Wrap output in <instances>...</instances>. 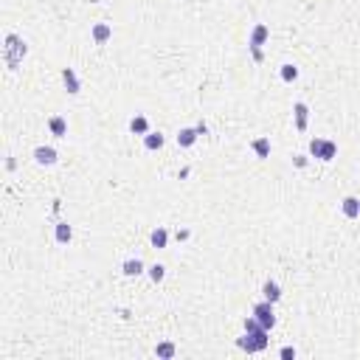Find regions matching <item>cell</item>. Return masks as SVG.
Returning a JSON list of instances; mask_svg holds the SVG:
<instances>
[{
  "mask_svg": "<svg viewBox=\"0 0 360 360\" xmlns=\"http://www.w3.org/2000/svg\"><path fill=\"white\" fill-rule=\"evenodd\" d=\"M26 53H28V45L23 43L17 34H9V37H6V65H9V70H17V65L23 62Z\"/></svg>",
  "mask_w": 360,
  "mask_h": 360,
  "instance_id": "6da1fadb",
  "label": "cell"
},
{
  "mask_svg": "<svg viewBox=\"0 0 360 360\" xmlns=\"http://www.w3.org/2000/svg\"><path fill=\"white\" fill-rule=\"evenodd\" d=\"M239 349H245V352H262V349H267V329L245 332L242 338H239Z\"/></svg>",
  "mask_w": 360,
  "mask_h": 360,
  "instance_id": "7a4b0ae2",
  "label": "cell"
},
{
  "mask_svg": "<svg viewBox=\"0 0 360 360\" xmlns=\"http://www.w3.org/2000/svg\"><path fill=\"white\" fill-rule=\"evenodd\" d=\"M310 155L318 160H332L335 155H338V147H335L332 141H323V138H313L310 141Z\"/></svg>",
  "mask_w": 360,
  "mask_h": 360,
  "instance_id": "3957f363",
  "label": "cell"
},
{
  "mask_svg": "<svg viewBox=\"0 0 360 360\" xmlns=\"http://www.w3.org/2000/svg\"><path fill=\"white\" fill-rule=\"evenodd\" d=\"M254 318H256V321H259V323H262V327H265V329H267V332H270V329H273V327H276V315H273V304H270V301H267V298H265V301H259V304H256V307H254Z\"/></svg>",
  "mask_w": 360,
  "mask_h": 360,
  "instance_id": "277c9868",
  "label": "cell"
},
{
  "mask_svg": "<svg viewBox=\"0 0 360 360\" xmlns=\"http://www.w3.org/2000/svg\"><path fill=\"white\" fill-rule=\"evenodd\" d=\"M57 158H59V152L53 147H37L34 149V160H37L40 166H53Z\"/></svg>",
  "mask_w": 360,
  "mask_h": 360,
  "instance_id": "5b68a950",
  "label": "cell"
},
{
  "mask_svg": "<svg viewBox=\"0 0 360 360\" xmlns=\"http://www.w3.org/2000/svg\"><path fill=\"white\" fill-rule=\"evenodd\" d=\"M90 37H93L96 45H104L107 40L113 37V26H110V23H96V26L90 28Z\"/></svg>",
  "mask_w": 360,
  "mask_h": 360,
  "instance_id": "8992f818",
  "label": "cell"
},
{
  "mask_svg": "<svg viewBox=\"0 0 360 360\" xmlns=\"http://www.w3.org/2000/svg\"><path fill=\"white\" fill-rule=\"evenodd\" d=\"M293 116H296V130L304 133V130H307V118H310V107L304 104V101H296V104H293Z\"/></svg>",
  "mask_w": 360,
  "mask_h": 360,
  "instance_id": "52a82bcc",
  "label": "cell"
},
{
  "mask_svg": "<svg viewBox=\"0 0 360 360\" xmlns=\"http://www.w3.org/2000/svg\"><path fill=\"white\" fill-rule=\"evenodd\" d=\"M62 82H65V87H68V93H74V96L82 90V82H79V76H76L74 68H62Z\"/></svg>",
  "mask_w": 360,
  "mask_h": 360,
  "instance_id": "ba28073f",
  "label": "cell"
},
{
  "mask_svg": "<svg viewBox=\"0 0 360 360\" xmlns=\"http://www.w3.org/2000/svg\"><path fill=\"white\" fill-rule=\"evenodd\" d=\"M48 130H51L53 138H65L68 135V121H65L62 116H51L48 118Z\"/></svg>",
  "mask_w": 360,
  "mask_h": 360,
  "instance_id": "9c48e42d",
  "label": "cell"
},
{
  "mask_svg": "<svg viewBox=\"0 0 360 360\" xmlns=\"http://www.w3.org/2000/svg\"><path fill=\"white\" fill-rule=\"evenodd\" d=\"M53 239H57L59 245H68L70 239H74V228L65 223V220H62V223H57V228H53Z\"/></svg>",
  "mask_w": 360,
  "mask_h": 360,
  "instance_id": "30bf717a",
  "label": "cell"
},
{
  "mask_svg": "<svg viewBox=\"0 0 360 360\" xmlns=\"http://www.w3.org/2000/svg\"><path fill=\"white\" fill-rule=\"evenodd\" d=\"M267 37H270V28L265 26V23H256L254 26V31H250V45H265L267 43Z\"/></svg>",
  "mask_w": 360,
  "mask_h": 360,
  "instance_id": "8fae6325",
  "label": "cell"
},
{
  "mask_svg": "<svg viewBox=\"0 0 360 360\" xmlns=\"http://www.w3.org/2000/svg\"><path fill=\"white\" fill-rule=\"evenodd\" d=\"M200 138V133H197V127H186V130H180L177 133V147H194V141Z\"/></svg>",
  "mask_w": 360,
  "mask_h": 360,
  "instance_id": "7c38bea8",
  "label": "cell"
},
{
  "mask_svg": "<svg viewBox=\"0 0 360 360\" xmlns=\"http://www.w3.org/2000/svg\"><path fill=\"white\" fill-rule=\"evenodd\" d=\"M149 242H152V248H166V245H169V231H166V228H155L152 233H149Z\"/></svg>",
  "mask_w": 360,
  "mask_h": 360,
  "instance_id": "4fadbf2b",
  "label": "cell"
},
{
  "mask_svg": "<svg viewBox=\"0 0 360 360\" xmlns=\"http://www.w3.org/2000/svg\"><path fill=\"white\" fill-rule=\"evenodd\" d=\"M262 296H265L270 304H276V301L281 298V287L276 284V281H270V279H267L265 284H262Z\"/></svg>",
  "mask_w": 360,
  "mask_h": 360,
  "instance_id": "5bb4252c",
  "label": "cell"
},
{
  "mask_svg": "<svg viewBox=\"0 0 360 360\" xmlns=\"http://www.w3.org/2000/svg\"><path fill=\"white\" fill-rule=\"evenodd\" d=\"M250 149L256 152V158H259V160L270 158V138H256V141L250 143Z\"/></svg>",
  "mask_w": 360,
  "mask_h": 360,
  "instance_id": "9a60e30c",
  "label": "cell"
},
{
  "mask_svg": "<svg viewBox=\"0 0 360 360\" xmlns=\"http://www.w3.org/2000/svg\"><path fill=\"white\" fill-rule=\"evenodd\" d=\"M340 208H344V214H346L349 220L360 217V200H357V197H346V200L340 203Z\"/></svg>",
  "mask_w": 360,
  "mask_h": 360,
  "instance_id": "2e32d148",
  "label": "cell"
},
{
  "mask_svg": "<svg viewBox=\"0 0 360 360\" xmlns=\"http://www.w3.org/2000/svg\"><path fill=\"white\" fill-rule=\"evenodd\" d=\"M164 141H166V138L160 135V133H147V135H143V147H147L149 152H155V149H160V147H164Z\"/></svg>",
  "mask_w": 360,
  "mask_h": 360,
  "instance_id": "e0dca14e",
  "label": "cell"
},
{
  "mask_svg": "<svg viewBox=\"0 0 360 360\" xmlns=\"http://www.w3.org/2000/svg\"><path fill=\"white\" fill-rule=\"evenodd\" d=\"M130 130H133L135 135H147L149 133V118L147 116H135L133 121H130Z\"/></svg>",
  "mask_w": 360,
  "mask_h": 360,
  "instance_id": "ac0fdd59",
  "label": "cell"
},
{
  "mask_svg": "<svg viewBox=\"0 0 360 360\" xmlns=\"http://www.w3.org/2000/svg\"><path fill=\"white\" fill-rule=\"evenodd\" d=\"M121 270H124V276H141L143 273V262L141 259H127L121 265Z\"/></svg>",
  "mask_w": 360,
  "mask_h": 360,
  "instance_id": "d6986e66",
  "label": "cell"
},
{
  "mask_svg": "<svg viewBox=\"0 0 360 360\" xmlns=\"http://www.w3.org/2000/svg\"><path fill=\"white\" fill-rule=\"evenodd\" d=\"M155 355L164 357V360L175 357V344H169V340H166V344H158V346H155Z\"/></svg>",
  "mask_w": 360,
  "mask_h": 360,
  "instance_id": "ffe728a7",
  "label": "cell"
},
{
  "mask_svg": "<svg viewBox=\"0 0 360 360\" xmlns=\"http://www.w3.org/2000/svg\"><path fill=\"white\" fill-rule=\"evenodd\" d=\"M279 74H281V79H284V82H296V79H298V68H296V65H290V62L281 65Z\"/></svg>",
  "mask_w": 360,
  "mask_h": 360,
  "instance_id": "44dd1931",
  "label": "cell"
},
{
  "mask_svg": "<svg viewBox=\"0 0 360 360\" xmlns=\"http://www.w3.org/2000/svg\"><path fill=\"white\" fill-rule=\"evenodd\" d=\"M164 276H166V267L164 265H152V267H149V279H152L155 284H158V281H164Z\"/></svg>",
  "mask_w": 360,
  "mask_h": 360,
  "instance_id": "7402d4cb",
  "label": "cell"
},
{
  "mask_svg": "<svg viewBox=\"0 0 360 360\" xmlns=\"http://www.w3.org/2000/svg\"><path fill=\"white\" fill-rule=\"evenodd\" d=\"M256 329H265L256 318H245V332H256Z\"/></svg>",
  "mask_w": 360,
  "mask_h": 360,
  "instance_id": "603a6c76",
  "label": "cell"
},
{
  "mask_svg": "<svg viewBox=\"0 0 360 360\" xmlns=\"http://www.w3.org/2000/svg\"><path fill=\"white\" fill-rule=\"evenodd\" d=\"M248 48H250V53H254V59H256V62H262V59H265V51H262L259 45H248Z\"/></svg>",
  "mask_w": 360,
  "mask_h": 360,
  "instance_id": "cb8c5ba5",
  "label": "cell"
},
{
  "mask_svg": "<svg viewBox=\"0 0 360 360\" xmlns=\"http://www.w3.org/2000/svg\"><path fill=\"white\" fill-rule=\"evenodd\" d=\"M293 164H296V169H304V166H307V155H296Z\"/></svg>",
  "mask_w": 360,
  "mask_h": 360,
  "instance_id": "d4e9b609",
  "label": "cell"
},
{
  "mask_svg": "<svg viewBox=\"0 0 360 360\" xmlns=\"http://www.w3.org/2000/svg\"><path fill=\"white\" fill-rule=\"evenodd\" d=\"M281 357H296V349H290V346H284V349H281Z\"/></svg>",
  "mask_w": 360,
  "mask_h": 360,
  "instance_id": "484cf974",
  "label": "cell"
},
{
  "mask_svg": "<svg viewBox=\"0 0 360 360\" xmlns=\"http://www.w3.org/2000/svg\"><path fill=\"white\" fill-rule=\"evenodd\" d=\"M197 133H200V135H208V124L200 121V124H197Z\"/></svg>",
  "mask_w": 360,
  "mask_h": 360,
  "instance_id": "4316f807",
  "label": "cell"
},
{
  "mask_svg": "<svg viewBox=\"0 0 360 360\" xmlns=\"http://www.w3.org/2000/svg\"><path fill=\"white\" fill-rule=\"evenodd\" d=\"M191 237V231H186V228H183V231H177V239H189Z\"/></svg>",
  "mask_w": 360,
  "mask_h": 360,
  "instance_id": "83f0119b",
  "label": "cell"
}]
</instances>
